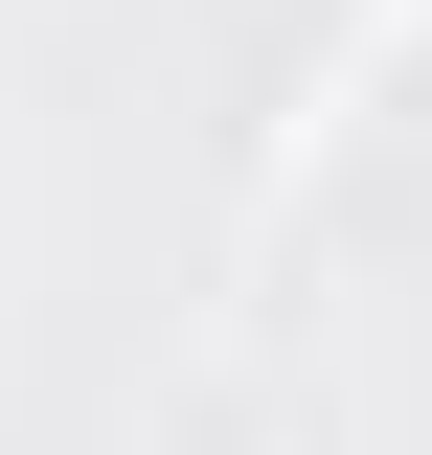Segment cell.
Listing matches in <instances>:
<instances>
[{"label":"cell","mask_w":432,"mask_h":455,"mask_svg":"<svg viewBox=\"0 0 432 455\" xmlns=\"http://www.w3.org/2000/svg\"><path fill=\"white\" fill-rule=\"evenodd\" d=\"M410 23H432V0H364V23H341V46H319V68H296V114H273V160H251V228H273V205H296V182H319V137H341V114H364V92H387V68H410Z\"/></svg>","instance_id":"6da1fadb"}]
</instances>
